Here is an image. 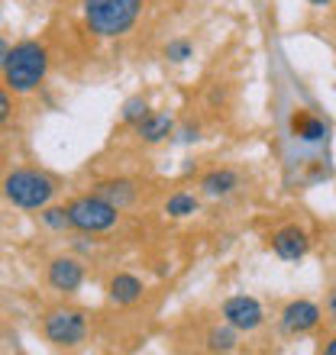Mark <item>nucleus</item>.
I'll list each match as a JSON object with an SVG mask.
<instances>
[{
	"instance_id": "0eeeda50",
	"label": "nucleus",
	"mask_w": 336,
	"mask_h": 355,
	"mask_svg": "<svg viewBox=\"0 0 336 355\" xmlns=\"http://www.w3.org/2000/svg\"><path fill=\"white\" fill-rule=\"evenodd\" d=\"M220 320H226L233 329H240V336L243 333H259L265 327V307H262L259 297H252V294H233V297H226L220 304Z\"/></svg>"
},
{
	"instance_id": "f257e3e1",
	"label": "nucleus",
	"mask_w": 336,
	"mask_h": 355,
	"mask_svg": "<svg viewBox=\"0 0 336 355\" xmlns=\"http://www.w3.org/2000/svg\"><path fill=\"white\" fill-rule=\"evenodd\" d=\"M49 49L46 42L39 39H19L10 46V55H7V65L0 71V81L7 87L10 94H33L42 87V81L49 78Z\"/></svg>"
},
{
	"instance_id": "9d476101",
	"label": "nucleus",
	"mask_w": 336,
	"mask_h": 355,
	"mask_svg": "<svg viewBox=\"0 0 336 355\" xmlns=\"http://www.w3.org/2000/svg\"><path fill=\"white\" fill-rule=\"evenodd\" d=\"M288 132L304 146H317V142L327 139V120L320 113L308 110V107H298L288 116Z\"/></svg>"
},
{
	"instance_id": "ddd939ff",
	"label": "nucleus",
	"mask_w": 336,
	"mask_h": 355,
	"mask_svg": "<svg viewBox=\"0 0 336 355\" xmlns=\"http://www.w3.org/2000/svg\"><path fill=\"white\" fill-rule=\"evenodd\" d=\"M175 130H178L175 116H171V113H162V110H152L146 120L133 126V132H136V139H140L142 146H162V142H168L175 136Z\"/></svg>"
},
{
	"instance_id": "2eb2a0df",
	"label": "nucleus",
	"mask_w": 336,
	"mask_h": 355,
	"mask_svg": "<svg viewBox=\"0 0 336 355\" xmlns=\"http://www.w3.org/2000/svg\"><path fill=\"white\" fill-rule=\"evenodd\" d=\"M207 352H236L240 349V329H233L226 320H220L217 327H210L204 333Z\"/></svg>"
},
{
	"instance_id": "f03ea898",
	"label": "nucleus",
	"mask_w": 336,
	"mask_h": 355,
	"mask_svg": "<svg viewBox=\"0 0 336 355\" xmlns=\"http://www.w3.org/2000/svg\"><path fill=\"white\" fill-rule=\"evenodd\" d=\"M0 191L13 207L19 210H42L46 204H52L62 191V181H58L52 171L46 168H29V165H19V168H10L0 181Z\"/></svg>"
},
{
	"instance_id": "1a4fd4ad",
	"label": "nucleus",
	"mask_w": 336,
	"mask_h": 355,
	"mask_svg": "<svg viewBox=\"0 0 336 355\" xmlns=\"http://www.w3.org/2000/svg\"><path fill=\"white\" fill-rule=\"evenodd\" d=\"M46 281L56 294L72 297V294H78V291L84 288L87 271H84V262L78 255H56V259L46 265Z\"/></svg>"
},
{
	"instance_id": "bb28decb",
	"label": "nucleus",
	"mask_w": 336,
	"mask_h": 355,
	"mask_svg": "<svg viewBox=\"0 0 336 355\" xmlns=\"http://www.w3.org/2000/svg\"><path fill=\"white\" fill-rule=\"evenodd\" d=\"M0 19H3V13H0Z\"/></svg>"
},
{
	"instance_id": "20e7f679",
	"label": "nucleus",
	"mask_w": 336,
	"mask_h": 355,
	"mask_svg": "<svg viewBox=\"0 0 336 355\" xmlns=\"http://www.w3.org/2000/svg\"><path fill=\"white\" fill-rule=\"evenodd\" d=\"M68 220H72V230L84 236H101L110 233L113 226L120 223V207H113L110 200H103L97 191L91 194H78L65 204Z\"/></svg>"
},
{
	"instance_id": "f8f14e48",
	"label": "nucleus",
	"mask_w": 336,
	"mask_h": 355,
	"mask_svg": "<svg viewBox=\"0 0 336 355\" xmlns=\"http://www.w3.org/2000/svg\"><path fill=\"white\" fill-rule=\"evenodd\" d=\"M197 187H201V194L204 197H217V200H224V197L236 194V191L243 187V175H240L236 168H230V165H224V168H210V171L201 175Z\"/></svg>"
},
{
	"instance_id": "dca6fc26",
	"label": "nucleus",
	"mask_w": 336,
	"mask_h": 355,
	"mask_svg": "<svg viewBox=\"0 0 336 355\" xmlns=\"http://www.w3.org/2000/svg\"><path fill=\"white\" fill-rule=\"evenodd\" d=\"M162 210H165V216H171V220H187V216H194L197 210H201V197L191 194V191H175V194H168Z\"/></svg>"
},
{
	"instance_id": "393cba45",
	"label": "nucleus",
	"mask_w": 336,
	"mask_h": 355,
	"mask_svg": "<svg viewBox=\"0 0 336 355\" xmlns=\"http://www.w3.org/2000/svg\"><path fill=\"white\" fill-rule=\"evenodd\" d=\"M310 7H330V3H333V0H308Z\"/></svg>"
},
{
	"instance_id": "6e6552de",
	"label": "nucleus",
	"mask_w": 336,
	"mask_h": 355,
	"mask_svg": "<svg viewBox=\"0 0 336 355\" xmlns=\"http://www.w3.org/2000/svg\"><path fill=\"white\" fill-rule=\"evenodd\" d=\"M310 245L314 239L301 223H281L278 230L269 233V249L281 262H304L310 255Z\"/></svg>"
},
{
	"instance_id": "f3484780",
	"label": "nucleus",
	"mask_w": 336,
	"mask_h": 355,
	"mask_svg": "<svg viewBox=\"0 0 336 355\" xmlns=\"http://www.w3.org/2000/svg\"><path fill=\"white\" fill-rule=\"evenodd\" d=\"M152 113V107H149V97H142V94H136V97H126L123 101V107H120V120H123V126H136V123H142L146 116Z\"/></svg>"
},
{
	"instance_id": "5701e85b",
	"label": "nucleus",
	"mask_w": 336,
	"mask_h": 355,
	"mask_svg": "<svg viewBox=\"0 0 336 355\" xmlns=\"http://www.w3.org/2000/svg\"><path fill=\"white\" fill-rule=\"evenodd\" d=\"M317 352H320V355H336V329H333V333H330V336H324V339H320Z\"/></svg>"
},
{
	"instance_id": "4be33fe9",
	"label": "nucleus",
	"mask_w": 336,
	"mask_h": 355,
	"mask_svg": "<svg viewBox=\"0 0 336 355\" xmlns=\"http://www.w3.org/2000/svg\"><path fill=\"white\" fill-rule=\"evenodd\" d=\"M324 317H327L330 323H333V327H336V288L330 291V294H327V300H324Z\"/></svg>"
},
{
	"instance_id": "412c9836",
	"label": "nucleus",
	"mask_w": 336,
	"mask_h": 355,
	"mask_svg": "<svg viewBox=\"0 0 336 355\" xmlns=\"http://www.w3.org/2000/svg\"><path fill=\"white\" fill-rule=\"evenodd\" d=\"M175 136L181 142H197V139H201V126H197V123H194V126H181V130H175Z\"/></svg>"
},
{
	"instance_id": "6ab92c4d",
	"label": "nucleus",
	"mask_w": 336,
	"mask_h": 355,
	"mask_svg": "<svg viewBox=\"0 0 336 355\" xmlns=\"http://www.w3.org/2000/svg\"><path fill=\"white\" fill-rule=\"evenodd\" d=\"M162 55H165L168 62L181 65L187 58H194V42H191V39H168L165 49H162Z\"/></svg>"
},
{
	"instance_id": "7ed1b4c3",
	"label": "nucleus",
	"mask_w": 336,
	"mask_h": 355,
	"mask_svg": "<svg viewBox=\"0 0 336 355\" xmlns=\"http://www.w3.org/2000/svg\"><path fill=\"white\" fill-rule=\"evenodd\" d=\"M142 3L146 0H81L84 26L97 39H120L140 23Z\"/></svg>"
},
{
	"instance_id": "aec40b11",
	"label": "nucleus",
	"mask_w": 336,
	"mask_h": 355,
	"mask_svg": "<svg viewBox=\"0 0 336 355\" xmlns=\"http://www.w3.org/2000/svg\"><path fill=\"white\" fill-rule=\"evenodd\" d=\"M13 110H17V107H13V94L3 87V81H0V130H3V126H10Z\"/></svg>"
},
{
	"instance_id": "a211bd4d",
	"label": "nucleus",
	"mask_w": 336,
	"mask_h": 355,
	"mask_svg": "<svg viewBox=\"0 0 336 355\" xmlns=\"http://www.w3.org/2000/svg\"><path fill=\"white\" fill-rule=\"evenodd\" d=\"M39 223L46 226V230H52V233H65V230H72L68 210L65 207H52V204H46L42 210H39Z\"/></svg>"
},
{
	"instance_id": "9b49d317",
	"label": "nucleus",
	"mask_w": 336,
	"mask_h": 355,
	"mask_svg": "<svg viewBox=\"0 0 336 355\" xmlns=\"http://www.w3.org/2000/svg\"><path fill=\"white\" fill-rule=\"evenodd\" d=\"M103 291H107V300H110V304H117V307H133L136 300H142L146 284H142V278L133 275V271H113L110 278H107V284H103Z\"/></svg>"
},
{
	"instance_id": "4468645a",
	"label": "nucleus",
	"mask_w": 336,
	"mask_h": 355,
	"mask_svg": "<svg viewBox=\"0 0 336 355\" xmlns=\"http://www.w3.org/2000/svg\"><path fill=\"white\" fill-rule=\"evenodd\" d=\"M94 191H97L103 200H110L113 207H120V210L136 204V194H140V187L133 184L130 178H107V181H101Z\"/></svg>"
},
{
	"instance_id": "b1692460",
	"label": "nucleus",
	"mask_w": 336,
	"mask_h": 355,
	"mask_svg": "<svg viewBox=\"0 0 336 355\" xmlns=\"http://www.w3.org/2000/svg\"><path fill=\"white\" fill-rule=\"evenodd\" d=\"M7 55H10V42L0 36V71H3V65H7Z\"/></svg>"
},
{
	"instance_id": "a878e982",
	"label": "nucleus",
	"mask_w": 336,
	"mask_h": 355,
	"mask_svg": "<svg viewBox=\"0 0 336 355\" xmlns=\"http://www.w3.org/2000/svg\"><path fill=\"white\" fill-rule=\"evenodd\" d=\"M0 159H3V142H0Z\"/></svg>"
},
{
	"instance_id": "423d86ee",
	"label": "nucleus",
	"mask_w": 336,
	"mask_h": 355,
	"mask_svg": "<svg viewBox=\"0 0 336 355\" xmlns=\"http://www.w3.org/2000/svg\"><path fill=\"white\" fill-rule=\"evenodd\" d=\"M324 307L310 297H291L278 310V327L285 336H310L324 327Z\"/></svg>"
},
{
	"instance_id": "39448f33",
	"label": "nucleus",
	"mask_w": 336,
	"mask_h": 355,
	"mask_svg": "<svg viewBox=\"0 0 336 355\" xmlns=\"http://www.w3.org/2000/svg\"><path fill=\"white\" fill-rule=\"evenodd\" d=\"M42 336L56 349H78L91 336V317L81 307H56L42 320Z\"/></svg>"
}]
</instances>
